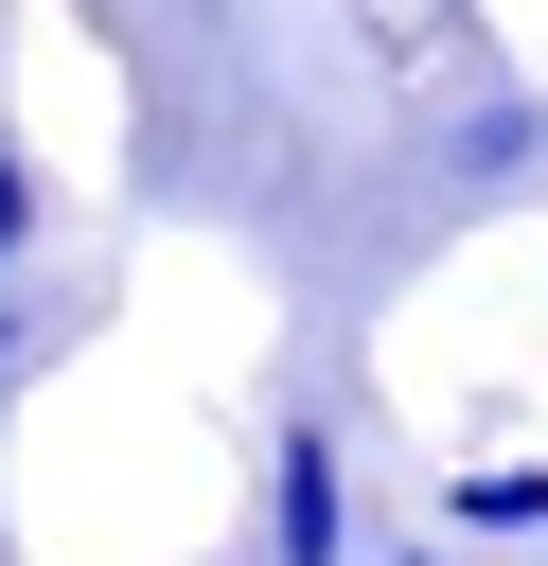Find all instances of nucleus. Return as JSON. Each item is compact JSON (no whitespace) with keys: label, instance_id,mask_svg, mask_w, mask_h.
Segmentation results:
<instances>
[{"label":"nucleus","instance_id":"f257e3e1","mask_svg":"<svg viewBox=\"0 0 548 566\" xmlns=\"http://www.w3.org/2000/svg\"><path fill=\"white\" fill-rule=\"evenodd\" d=\"M265 566H354V478H336V424H265Z\"/></svg>","mask_w":548,"mask_h":566},{"label":"nucleus","instance_id":"f03ea898","mask_svg":"<svg viewBox=\"0 0 548 566\" xmlns=\"http://www.w3.org/2000/svg\"><path fill=\"white\" fill-rule=\"evenodd\" d=\"M460 531H477V548H530V531H548V460H477V478H460Z\"/></svg>","mask_w":548,"mask_h":566},{"label":"nucleus","instance_id":"7ed1b4c3","mask_svg":"<svg viewBox=\"0 0 548 566\" xmlns=\"http://www.w3.org/2000/svg\"><path fill=\"white\" fill-rule=\"evenodd\" d=\"M35 230H53V195H35V159L0 142V283H18V248H35Z\"/></svg>","mask_w":548,"mask_h":566},{"label":"nucleus","instance_id":"20e7f679","mask_svg":"<svg viewBox=\"0 0 548 566\" xmlns=\"http://www.w3.org/2000/svg\"><path fill=\"white\" fill-rule=\"evenodd\" d=\"M389 566H460V548H389Z\"/></svg>","mask_w":548,"mask_h":566}]
</instances>
